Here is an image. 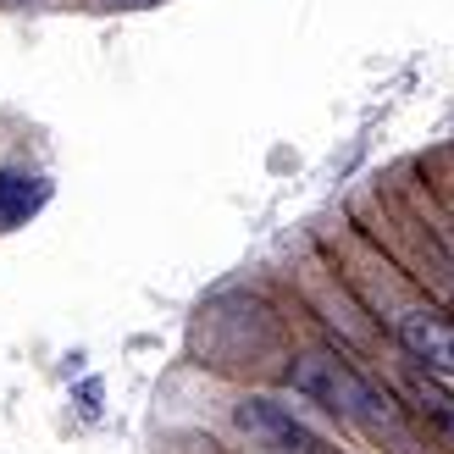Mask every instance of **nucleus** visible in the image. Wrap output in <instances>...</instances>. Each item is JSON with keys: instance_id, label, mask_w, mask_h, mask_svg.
Listing matches in <instances>:
<instances>
[{"instance_id": "f257e3e1", "label": "nucleus", "mask_w": 454, "mask_h": 454, "mask_svg": "<svg viewBox=\"0 0 454 454\" xmlns=\"http://www.w3.org/2000/svg\"><path fill=\"white\" fill-rule=\"evenodd\" d=\"M294 388H300L305 399H316L322 411L333 416H355L360 411V394H366V377H355L344 360H333V355H305L300 366H294Z\"/></svg>"}, {"instance_id": "f03ea898", "label": "nucleus", "mask_w": 454, "mask_h": 454, "mask_svg": "<svg viewBox=\"0 0 454 454\" xmlns=\"http://www.w3.org/2000/svg\"><path fill=\"white\" fill-rule=\"evenodd\" d=\"M399 344L411 349V360H421L433 377H454V316L443 310H404L399 316Z\"/></svg>"}, {"instance_id": "7ed1b4c3", "label": "nucleus", "mask_w": 454, "mask_h": 454, "mask_svg": "<svg viewBox=\"0 0 454 454\" xmlns=\"http://www.w3.org/2000/svg\"><path fill=\"white\" fill-rule=\"evenodd\" d=\"M233 421L255 443H266V449H316V438L283 411V404H271V399H239L233 404Z\"/></svg>"}, {"instance_id": "20e7f679", "label": "nucleus", "mask_w": 454, "mask_h": 454, "mask_svg": "<svg viewBox=\"0 0 454 454\" xmlns=\"http://www.w3.org/2000/svg\"><path fill=\"white\" fill-rule=\"evenodd\" d=\"M349 421L366 427L372 438H382L394 454H416V433H411V421H404V411H399L388 394H377L372 382H366V394H360V411H355Z\"/></svg>"}, {"instance_id": "39448f33", "label": "nucleus", "mask_w": 454, "mask_h": 454, "mask_svg": "<svg viewBox=\"0 0 454 454\" xmlns=\"http://www.w3.org/2000/svg\"><path fill=\"white\" fill-rule=\"evenodd\" d=\"M44 200H51V184L34 172H0V227H22Z\"/></svg>"}, {"instance_id": "423d86ee", "label": "nucleus", "mask_w": 454, "mask_h": 454, "mask_svg": "<svg viewBox=\"0 0 454 454\" xmlns=\"http://www.w3.org/2000/svg\"><path fill=\"white\" fill-rule=\"evenodd\" d=\"M411 399H416V411L433 421L443 438H454V394L443 388L433 372H427V377H411Z\"/></svg>"}, {"instance_id": "0eeeda50", "label": "nucleus", "mask_w": 454, "mask_h": 454, "mask_svg": "<svg viewBox=\"0 0 454 454\" xmlns=\"http://www.w3.org/2000/svg\"><path fill=\"white\" fill-rule=\"evenodd\" d=\"M133 6H145V0H133Z\"/></svg>"}]
</instances>
